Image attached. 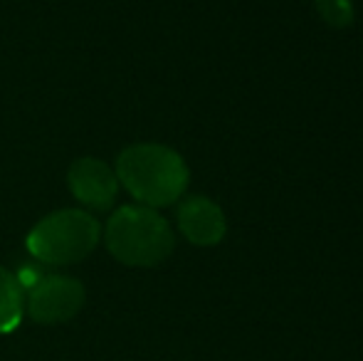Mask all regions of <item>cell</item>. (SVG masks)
I'll use <instances>...</instances> for the list:
<instances>
[{
    "label": "cell",
    "instance_id": "cell-7",
    "mask_svg": "<svg viewBox=\"0 0 363 361\" xmlns=\"http://www.w3.org/2000/svg\"><path fill=\"white\" fill-rule=\"evenodd\" d=\"M25 289L20 287L15 272L0 267V334H8L23 322Z\"/></svg>",
    "mask_w": 363,
    "mask_h": 361
},
{
    "label": "cell",
    "instance_id": "cell-4",
    "mask_svg": "<svg viewBox=\"0 0 363 361\" xmlns=\"http://www.w3.org/2000/svg\"><path fill=\"white\" fill-rule=\"evenodd\" d=\"M84 284L69 274H43L25 292V312L38 324L69 322L84 304Z\"/></svg>",
    "mask_w": 363,
    "mask_h": 361
},
{
    "label": "cell",
    "instance_id": "cell-3",
    "mask_svg": "<svg viewBox=\"0 0 363 361\" xmlns=\"http://www.w3.org/2000/svg\"><path fill=\"white\" fill-rule=\"evenodd\" d=\"M101 240V223L82 208H62L33 226L25 238L28 252L43 265H74L89 257Z\"/></svg>",
    "mask_w": 363,
    "mask_h": 361
},
{
    "label": "cell",
    "instance_id": "cell-5",
    "mask_svg": "<svg viewBox=\"0 0 363 361\" xmlns=\"http://www.w3.org/2000/svg\"><path fill=\"white\" fill-rule=\"evenodd\" d=\"M69 191L89 211H109L119 196L116 171L106 161L94 156H82L67 171Z\"/></svg>",
    "mask_w": 363,
    "mask_h": 361
},
{
    "label": "cell",
    "instance_id": "cell-6",
    "mask_svg": "<svg viewBox=\"0 0 363 361\" xmlns=\"http://www.w3.org/2000/svg\"><path fill=\"white\" fill-rule=\"evenodd\" d=\"M176 221L181 235L188 243L201 248L218 245L225 238V231H228L223 208L206 196H188L186 201H181Z\"/></svg>",
    "mask_w": 363,
    "mask_h": 361
},
{
    "label": "cell",
    "instance_id": "cell-2",
    "mask_svg": "<svg viewBox=\"0 0 363 361\" xmlns=\"http://www.w3.org/2000/svg\"><path fill=\"white\" fill-rule=\"evenodd\" d=\"M104 245L114 260L129 267L161 265L176 248V235L166 218L146 206H121L104 226Z\"/></svg>",
    "mask_w": 363,
    "mask_h": 361
},
{
    "label": "cell",
    "instance_id": "cell-1",
    "mask_svg": "<svg viewBox=\"0 0 363 361\" xmlns=\"http://www.w3.org/2000/svg\"><path fill=\"white\" fill-rule=\"evenodd\" d=\"M116 179L146 208L173 206L186 193L191 171L178 151L163 144H134L116 159Z\"/></svg>",
    "mask_w": 363,
    "mask_h": 361
},
{
    "label": "cell",
    "instance_id": "cell-8",
    "mask_svg": "<svg viewBox=\"0 0 363 361\" xmlns=\"http://www.w3.org/2000/svg\"><path fill=\"white\" fill-rule=\"evenodd\" d=\"M319 15L334 28H346L354 20V5L351 0H316Z\"/></svg>",
    "mask_w": 363,
    "mask_h": 361
}]
</instances>
